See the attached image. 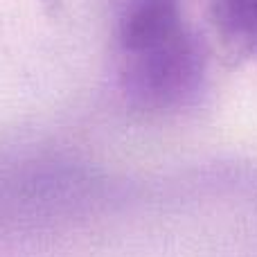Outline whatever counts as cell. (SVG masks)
<instances>
[{"mask_svg":"<svg viewBox=\"0 0 257 257\" xmlns=\"http://www.w3.org/2000/svg\"><path fill=\"white\" fill-rule=\"evenodd\" d=\"M212 18L228 52L257 59V0H212Z\"/></svg>","mask_w":257,"mask_h":257,"instance_id":"obj_2","label":"cell"},{"mask_svg":"<svg viewBox=\"0 0 257 257\" xmlns=\"http://www.w3.org/2000/svg\"><path fill=\"white\" fill-rule=\"evenodd\" d=\"M115 48L122 95L138 111H178L203 86L205 52L183 0H124Z\"/></svg>","mask_w":257,"mask_h":257,"instance_id":"obj_1","label":"cell"}]
</instances>
